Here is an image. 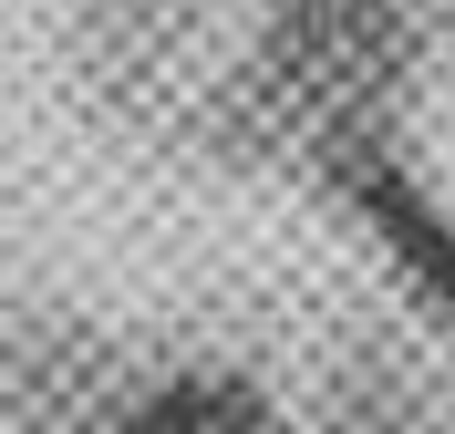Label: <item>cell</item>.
Listing matches in <instances>:
<instances>
[{
    "mask_svg": "<svg viewBox=\"0 0 455 434\" xmlns=\"http://www.w3.org/2000/svg\"><path fill=\"white\" fill-rule=\"evenodd\" d=\"M259 83L311 135H352L403 83V0H259Z\"/></svg>",
    "mask_w": 455,
    "mask_h": 434,
    "instance_id": "6da1fadb",
    "label": "cell"
},
{
    "mask_svg": "<svg viewBox=\"0 0 455 434\" xmlns=\"http://www.w3.org/2000/svg\"><path fill=\"white\" fill-rule=\"evenodd\" d=\"M321 155H331V197L372 228V249H383V259H394L403 280H414L435 311L455 320V217L435 207V186L403 166V155L372 135V124H352V135H321Z\"/></svg>",
    "mask_w": 455,
    "mask_h": 434,
    "instance_id": "7a4b0ae2",
    "label": "cell"
},
{
    "mask_svg": "<svg viewBox=\"0 0 455 434\" xmlns=\"http://www.w3.org/2000/svg\"><path fill=\"white\" fill-rule=\"evenodd\" d=\"M114 434H280V424H269V393H259V383H238V373H176V383H156Z\"/></svg>",
    "mask_w": 455,
    "mask_h": 434,
    "instance_id": "3957f363",
    "label": "cell"
}]
</instances>
